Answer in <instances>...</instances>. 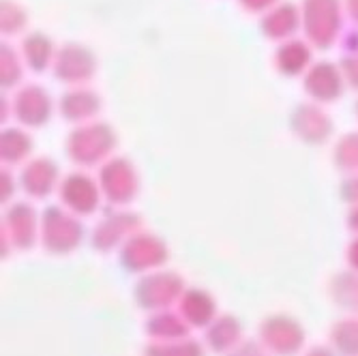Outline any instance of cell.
I'll return each instance as SVG.
<instances>
[{
    "label": "cell",
    "instance_id": "2",
    "mask_svg": "<svg viewBox=\"0 0 358 356\" xmlns=\"http://www.w3.org/2000/svg\"><path fill=\"white\" fill-rule=\"evenodd\" d=\"M238 335H241V329L236 327V322H234V320H223L217 329L213 327V329L208 331V341H210L213 350L223 352V350L232 348V346L236 343Z\"/></svg>",
    "mask_w": 358,
    "mask_h": 356
},
{
    "label": "cell",
    "instance_id": "4",
    "mask_svg": "<svg viewBox=\"0 0 358 356\" xmlns=\"http://www.w3.org/2000/svg\"><path fill=\"white\" fill-rule=\"evenodd\" d=\"M234 356H264L262 352H259L257 348H255V343H249L243 352H236Z\"/></svg>",
    "mask_w": 358,
    "mask_h": 356
},
{
    "label": "cell",
    "instance_id": "1",
    "mask_svg": "<svg viewBox=\"0 0 358 356\" xmlns=\"http://www.w3.org/2000/svg\"><path fill=\"white\" fill-rule=\"evenodd\" d=\"M264 339L271 343L273 350L279 354H294L299 346L303 343V331L294 325H287V322H279L277 327H264Z\"/></svg>",
    "mask_w": 358,
    "mask_h": 356
},
{
    "label": "cell",
    "instance_id": "3",
    "mask_svg": "<svg viewBox=\"0 0 358 356\" xmlns=\"http://www.w3.org/2000/svg\"><path fill=\"white\" fill-rule=\"evenodd\" d=\"M333 341L343 354L358 356V325H356V322H345V325H339L333 331Z\"/></svg>",
    "mask_w": 358,
    "mask_h": 356
},
{
    "label": "cell",
    "instance_id": "5",
    "mask_svg": "<svg viewBox=\"0 0 358 356\" xmlns=\"http://www.w3.org/2000/svg\"><path fill=\"white\" fill-rule=\"evenodd\" d=\"M309 356H331V354H329L327 350H313V352H311Z\"/></svg>",
    "mask_w": 358,
    "mask_h": 356
}]
</instances>
